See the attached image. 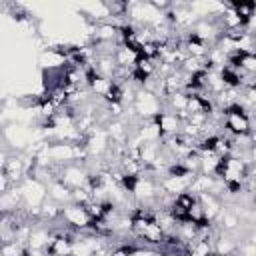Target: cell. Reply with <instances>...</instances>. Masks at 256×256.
Returning <instances> with one entry per match:
<instances>
[{"instance_id": "cell-1", "label": "cell", "mask_w": 256, "mask_h": 256, "mask_svg": "<svg viewBox=\"0 0 256 256\" xmlns=\"http://www.w3.org/2000/svg\"><path fill=\"white\" fill-rule=\"evenodd\" d=\"M20 188H22V196H24V206L26 210L30 208H40L46 200H48V186L36 178H30L26 176L22 182H20Z\"/></svg>"}, {"instance_id": "cell-2", "label": "cell", "mask_w": 256, "mask_h": 256, "mask_svg": "<svg viewBox=\"0 0 256 256\" xmlns=\"http://www.w3.org/2000/svg\"><path fill=\"white\" fill-rule=\"evenodd\" d=\"M60 218L68 224V228L72 230H94L96 228V222L90 218V214L84 210V206H78L74 202L62 206V212H60ZM96 232V230H94Z\"/></svg>"}, {"instance_id": "cell-3", "label": "cell", "mask_w": 256, "mask_h": 256, "mask_svg": "<svg viewBox=\"0 0 256 256\" xmlns=\"http://www.w3.org/2000/svg\"><path fill=\"white\" fill-rule=\"evenodd\" d=\"M134 110L140 118L150 120V118H156L164 108H162V100L156 94H152L144 88H138L136 100H134Z\"/></svg>"}, {"instance_id": "cell-4", "label": "cell", "mask_w": 256, "mask_h": 256, "mask_svg": "<svg viewBox=\"0 0 256 256\" xmlns=\"http://www.w3.org/2000/svg\"><path fill=\"white\" fill-rule=\"evenodd\" d=\"M196 174H188V176H164L158 184L164 192H168L170 196H178L182 192H188L192 180H194Z\"/></svg>"}, {"instance_id": "cell-5", "label": "cell", "mask_w": 256, "mask_h": 256, "mask_svg": "<svg viewBox=\"0 0 256 256\" xmlns=\"http://www.w3.org/2000/svg\"><path fill=\"white\" fill-rule=\"evenodd\" d=\"M154 120L158 122V126H160V130H162L164 138H166V136H174V134L182 132V124H184V122H182V118H180L178 114H174V112L162 110Z\"/></svg>"}, {"instance_id": "cell-6", "label": "cell", "mask_w": 256, "mask_h": 256, "mask_svg": "<svg viewBox=\"0 0 256 256\" xmlns=\"http://www.w3.org/2000/svg\"><path fill=\"white\" fill-rule=\"evenodd\" d=\"M136 134L140 136L142 142H162L164 140V134H162V130H160V126H158V122L154 118L142 120V124L138 126Z\"/></svg>"}, {"instance_id": "cell-7", "label": "cell", "mask_w": 256, "mask_h": 256, "mask_svg": "<svg viewBox=\"0 0 256 256\" xmlns=\"http://www.w3.org/2000/svg\"><path fill=\"white\" fill-rule=\"evenodd\" d=\"M48 198L60 206H66L72 202V188H68L62 180H54L48 184Z\"/></svg>"}, {"instance_id": "cell-8", "label": "cell", "mask_w": 256, "mask_h": 256, "mask_svg": "<svg viewBox=\"0 0 256 256\" xmlns=\"http://www.w3.org/2000/svg\"><path fill=\"white\" fill-rule=\"evenodd\" d=\"M160 152H162V142H142V146L138 150V158H140V164L144 166V170L154 166Z\"/></svg>"}, {"instance_id": "cell-9", "label": "cell", "mask_w": 256, "mask_h": 256, "mask_svg": "<svg viewBox=\"0 0 256 256\" xmlns=\"http://www.w3.org/2000/svg\"><path fill=\"white\" fill-rule=\"evenodd\" d=\"M138 56L140 54L136 50H132V48H128L124 44H118V48L114 52V60H116V64L120 68H134L136 62H138Z\"/></svg>"}, {"instance_id": "cell-10", "label": "cell", "mask_w": 256, "mask_h": 256, "mask_svg": "<svg viewBox=\"0 0 256 256\" xmlns=\"http://www.w3.org/2000/svg\"><path fill=\"white\" fill-rule=\"evenodd\" d=\"M242 20H244V24L254 16V12H256V2H244V0H240V2H230L228 4Z\"/></svg>"}, {"instance_id": "cell-11", "label": "cell", "mask_w": 256, "mask_h": 256, "mask_svg": "<svg viewBox=\"0 0 256 256\" xmlns=\"http://www.w3.org/2000/svg\"><path fill=\"white\" fill-rule=\"evenodd\" d=\"M196 202V196L194 194H190V192H182V194H178L176 198H174V204L176 206H180V208H184V210H188V208H192V204Z\"/></svg>"}, {"instance_id": "cell-12", "label": "cell", "mask_w": 256, "mask_h": 256, "mask_svg": "<svg viewBox=\"0 0 256 256\" xmlns=\"http://www.w3.org/2000/svg\"><path fill=\"white\" fill-rule=\"evenodd\" d=\"M238 254L240 256H256V246H252L248 240H242L238 246Z\"/></svg>"}, {"instance_id": "cell-13", "label": "cell", "mask_w": 256, "mask_h": 256, "mask_svg": "<svg viewBox=\"0 0 256 256\" xmlns=\"http://www.w3.org/2000/svg\"><path fill=\"white\" fill-rule=\"evenodd\" d=\"M250 166L256 168V144L250 146Z\"/></svg>"}, {"instance_id": "cell-14", "label": "cell", "mask_w": 256, "mask_h": 256, "mask_svg": "<svg viewBox=\"0 0 256 256\" xmlns=\"http://www.w3.org/2000/svg\"><path fill=\"white\" fill-rule=\"evenodd\" d=\"M254 206H256V196H254Z\"/></svg>"}]
</instances>
